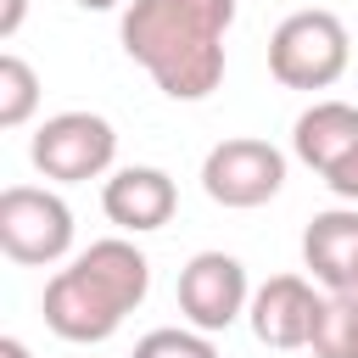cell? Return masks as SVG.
<instances>
[{
    "label": "cell",
    "mask_w": 358,
    "mask_h": 358,
    "mask_svg": "<svg viewBox=\"0 0 358 358\" xmlns=\"http://www.w3.org/2000/svg\"><path fill=\"white\" fill-rule=\"evenodd\" d=\"M235 0H129L123 50L173 101H201L224 84V34Z\"/></svg>",
    "instance_id": "cell-1"
},
{
    "label": "cell",
    "mask_w": 358,
    "mask_h": 358,
    "mask_svg": "<svg viewBox=\"0 0 358 358\" xmlns=\"http://www.w3.org/2000/svg\"><path fill=\"white\" fill-rule=\"evenodd\" d=\"M352 62V39L336 11H291L268 39V73L285 90H330Z\"/></svg>",
    "instance_id": "cell-2"
},
{
    "label": "cell",
    "mask_w": 358,
    "mask_h": 358,
    "mask_svg": "<svg viewBox=\"0 0 358 358\" xmlns=\"http://www.w3.org/2000/svg\"><path fill=\"white\" fill-rule=\"evenodd\" d=\"M34 168L56 185H84V179H101L117 157V134L106 117L95 112H56L34 129V145H28Z\"/></svg>",
    "instance_id": "cell-3"
},
{
    "label": "cell",
    "mask_w": 358,
    "mask_h": 358,
    "mask_svg": "<svg viewBox=\"0 0 358 358\" xmlns=\"http://www.w3.org/2000/svg\"><path fill=\"white\" fill-rule=\"evenodd\" d=\"M0 252L11 263H56L73 252V213L56 190H34V185H11L0 190Z\"/></svg>",
    "instance_id": "cell-4"
},
{
    "label": "cell",
    "mask_w": 358,
    "mask_h": 358,
    "mask_svg": "<svg viewBox=\"0 0 358 358\" xmlns=\"http://www.w3.org/2000/svg\"><path fill=\"white\" fill-rule=\"evenodd\" d=\"M285 185V157L268 140H218L201 162V190L218 207H263L268 196H280Z\"/></svg>",
    "instance_id": "cell-5"
},
{
    "label": "cell",
    "mask_w": 358,
    "mask_h": 358,
    "mask_svg": "<svg viewBox=\"0 0 358 358\" xmlns=\"http://www.w3.org/2000/svg\"><path fill=\"white\" fill-rule=\"evenodd\" d=\"M246 308H252V291H246L241 257H229V252H196V257L179 268V313H185L201 336L229 330Z\"/></svg>",
    "instance_id": "cell-6"
},
{
    "label": "cell",
    "mask_w": 358,
    "mask_h": 358,
    "mask_svg": "<svg viewBox=\"0 0 358 358\" xmlns=\"http://www.w3.org/2000/svg\"><path fill=\"white\" fill-rule=\"evenodd\" d=\"M45 324L62 336V341H106L117 324H123V308L112 291H101L78 263L50 274L45 285Z\"/></svg>",
    "instance_id": "cell-7"
},
{
    "label": "cell",
    "mask_w": 358,
    "mask_h": 358,
    "mask_svg": "<svg viewBox=\"0 0 358 358\" xmlns=\"http://www.w3.org/2000/svg\"><path fill=\"white\" fill-rule=\"evenodd\" d=\"M319 308H324V296H313V285L302 274H274V280H263L252 291V308L246 313H252V336L263 347L291 352V347H308L313 341Z\"/></svg>",
    "instance_id": "cell-8"
},
{
    "label": "cell",
    "mask_w": 358,
    "mask_h": 358,
    "mask_svg": "<svg viewBox=\"0 0 358 358\" xmlns=\"http://www.w3.org/2000/svg\"><path fill=\"white\" fill-rule=\"evenodd\" d=\"M101 207L117 229L129 235H145V229H162L179 207V190L162 168H117L106 185H101Z\"/></svg>",
    "instance_id": "cell-9"
},
{
    "label": "cell",
    "mask_w": 358,
    "mask_h": 358,
    "mask_svg": "<svg viewBox=\"0 0 358 358\" xmlns=\"http://www.w3.org/2000/svg\"><path fill=\"white\" fill-rule=\"evenodd\" d=\"M302 263L324 291H358V207H330L302 229Z\"/></svg>",
    "instance_id": "cell-10"
},
{
    "label": "cell",
    "mask_w": 358,
    "mask_h": 358,
    "mask_svg": "<svg viewBox=\"0 0 358 358\" xmlns=\"http://www.w3.org/2000/svg\"><path fill=\"white\" fill-rule=\"evenodd\" d=\"M352 145H358V106L352 101H313L291 129V151L319 173H330Z\"/></svg>",
    "instance_id": "cell-11"
},
{
    "label": "cell",
    "mask_w": 358,
    "mask_h": 358,
    "mask_svg": "<svg viewBox=\"0 0 358 358\" xmlns=\"http://www.w3.org/2000/svg\"><path fill=\"white\" fill-rule=\"evenodd\" d=\"M78 268H84L101 291H112L123 313H134V308L145 302V291H151V263H145V252L129 246V241H95V246H84V252H78Z\"/></svg>",
    "instance_id": "cell-12"
},
{
    "label": "cell",
    "mask_w": 358,
    "mask_h": 358,
    "mask_svg": "<svg viewBox=\"0 0 358 358\" xmlns=\"http://www.w3.org/2000/svg\"><path fill=\"white\" fill-rule=\"evenodd\" d=\"M313 358H358V291H330L313 324Z\"/></svg>",
    "instance_id": "cell-13"
},
{
    "label": "cell",
    "mask_w": 358,
    "mask_h": 358,
    "mask_svg": "<svg viewBox=\"0 0 358 358\" xmlns=\"http://www.w3.org/2000/svg\"><path fill=\"white\" fill-rule=\"evenodd\" d=\"M39 106V78L22 56H0V129H22Z\"/></svg>",
    "instance_id": "cell-14"
},
{
    "label": "cell",
    "mask_w": 358,
    "mask_h": 358,
    "mask_svg": "<svg viewBox=\"0 0 358 358\" xmlns=\"http://www.w3.org/2000/svg\"><path fill=\"white\" fill-rule=\"evenodd\" d=\"M134 358H218V347L201 330H151L134 341Z\"/></svg>",
    "instance_id": "cell-15"
},
{
    "label": "cell",
    "mask_w": 358,
    "mask_h": 358,
    "mask_svg": "<svg viewBox=\"0 0 358 358\" xmlns=\"http://www.w3.org/2000/svg\"><path fill=\"white\" fill-rule=\"evenodd\" d=\"M324 185H330L341 201H358V145H352V151H347V157L324 173Z\"/></svg>",
    "instance_id": "cell-16"
},
{
    "label": "cell",
    "mask_w": 358,
    "mask_h": 358,
    "mask_svg": "<svg viewBox=\"0 0 358 358\" xmlns=\"http://www.w3.org/2000/svg\"><path fill=\"white\" fill-rule=\"evenodd\" d=\"M22 6H28V0H6V11H0V39H11V34L22 28Z\"/></svg>",
    "instance_id": "cell-17"
},
{
    "label": "cell",
    "mask_w": 358,
    "mask_h": 358,
    "mask_svg": "<svg viewBox=\"0 0 358 358\" xmlns=\"http://www.w3.org/2000/svg\"><path fill=\"white\" fill-rule=\"evenodd\" d=\"M0 358H34V352H28L17 336H0Z\"/></svg>",
    "instance_id": "cell-18"
},
{
    "label": "cell",
    "mask_w": 358,
    "mask_h": 358,
    "mask_svg": "<svg viewBox=\"0 0 358 358\" xmlns=\"http://www.w3.org/2000/svg\"><path fill=\"white\" fill-rule=\"evenodd\" d=\"M78 6H84V11H112L117 0H78Z\"/></svg>",
    "instance_id": "cell-19"
}]
</instances>
